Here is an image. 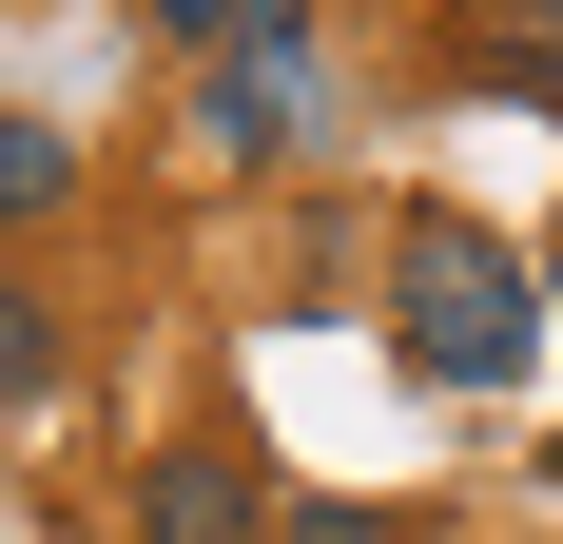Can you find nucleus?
<instances>
[{"mask_svg": "<svg viewBox=\"0 0 563 544\" xmlns=\"http://www.w3.org/2000/svg\"><path fill=\"white\" fill-rule=\"evenodd\" d=\"M40 215H78V137L58 117H0V233H40Z\"/></svg>", "mask_w": 563, "mask_h": 544, "instance_id": "6", "label": "nucleus"}, {"mask_svg": "<svg viewBox=\"0 0 563 544\" xmlns=\"http://www.w3.org/2000/svg\"><path fill=\"white\" fill-rule=\"evenodd\" d=\"M156 20H175V40H195V58H214V40H233V20H253V0H156Z\"/></svg>", "mask_w": 563, "mask_h": 544, "instance_id": "8", "label": "nucleus"}, {"mask_svg": "<svg viewBox=\"0 0 563 544\" xmlns=\"http://www.w3.org/2000/svg\"><path fill=\"white\" fill-rule=\"evenodd\" d=\"M544 292H563V253H544Z\"/></svg>", "mask_w": 563, "mask_h": 544, "instance_id": "10", "label": "nucleus"}, {"mask_svg": "<svg viewBox=\"0 0 563 544\" xmlns=\"http://www.w3.org/2000/svg\"><path fill=\"white\" fill-rule=\"evenodd\" d=\"M544 487H563V447H544Z\"/></svg>", "mask_w": 563, "mask_h": 544, "instance_id": "9", "label": "nucleus"}, {"mask_svg": "<svg viewBox=\"0 0 563 544\" xmlns=\"http://www.w3.org/2000/svg\"><path fill=\"white\" fill-rule=\"evenodd\" d=\"M273 447H233V428H175L156 467H136V544H273Z\"/></svg>", "mask_w": 563, "mask_h": 544, "instance_id": "3", "label": "nucleus"}, {"mask_svg": "<svg viewBox=\"0 0 563 544\" xmlns=\"http://www.w3.org/2000/svg\"><path fill=\"white\" fill-rule=\"evenodd\" d=\"M466 58H486L506 98H544V117H563V0H466Z\"/></svg>", "mask_w": 563, "mask_h": 544, "instance_id": "4", "label": "nucleus"}, {"mask_svg": "<svg viewBox=\"0 0 563 544\" xmlns=\"http://www.w3.org/2000/svg\"><path fill=\"white\" fill-rule=\"evenodd\" d=\"M58 370H78V330H58V292H40V272H0V409H40Z\"/></svg>", "mask_w": 563, "mask_h": 544, "instance_id": "5", "label": "nucleus"}, {"mask_svg": "<svg viewBox=\"0 0 563 544\" xmlns=\"http://www.w3.org/2000/svg\"><path fill=\"white\" fill-rule=\"evenodd\" d=\"M311 0H253L214 40V78H195V156H233V175H273V156H311Z\"/></svg>", "mask_w": 563, "mask_h": 544, "instance_id": "2", "label": "nucleus"}, {"mask_svg": "<svg viewBox=\"0 0 563 544\" xmlns=\"http://www.w3.org/2000/svg\"><path fill=\"white\" fill-rule=\"evenodd\" d=\"M389 350L428 389H525V350H544V253H506L486 215H428L389 233Z\"/></svg>", "mask_w": 563, "mask_h": 544, "instance_id": "1", "label": "nucleus"}, {"mask_svg": "<svg viewBox=\"0 0 563 544\" xmlns=\"http://www.w3.org/2000/svg\"><path fill=\"white\" fill-rule=\"evenodd\" d=\"M273 544H408V525H389V505H291Z\"/></svg>", "mask_w": 563, "mask_h": 544, "instance_id": "7", "label": "nucleus"}]
</instances>
